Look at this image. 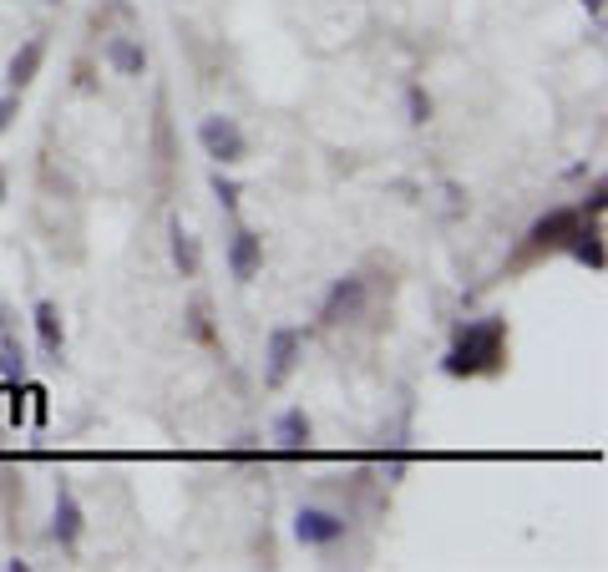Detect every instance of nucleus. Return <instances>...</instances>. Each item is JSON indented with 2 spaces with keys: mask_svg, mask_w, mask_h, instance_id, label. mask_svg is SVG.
<instances>
[{
  "mask_svg": "<svg viewBox=\"0 0 608 572\" xmlns=\"http://www.w3.org/2000/svg\"><path fill=\"white\" fill-rule=\"evenodd\" d=\"M198 147L218 162V168H234V162L249 157V137H244V127H239L234 117H223V112H208V117L198 122Z\"/></svg>",
  "mask_w": 608,
  "mask_h": 572,
  "instance_id": "nucleus-2",
  "label": "nucleus"
},
{
  "mask_svg": "<svg viewBox=\"0 0 608 572\" xmlns=\"http://www.w3.org/2000/svg\"><path fill=\"white\" fill-rule=\"evenodd\" d=\"M168 254H173V269H178L183 279H198V269H203V249H198V238L183 228V218L168 223Z\"/></svg>",
  "mask_w": 608,
  "mask_h": 572,
  "instance_id": "nucleus-11",
  "label": "nucleus"
},
{
  "mask_svg": "<svg viewBox=\"0 0 608 572\" xmlns=\"http://www.w3.org/2000/svg\"><path fill=\"white\" fill-rule=\"evenodd\" d=\"M365 299H370V284H365L360 274L335 279V289H330V294H325V304H320V324H325V330H335V324L360 319V314H365Z\"/></svg>",
  "mask_w": 608,
  "mask_h": 572,
  "instance_id": "nucleus-4",
  "label": "nucleus"
},
{
  "mask_svg": "<svg viewBox=\"0 0 608 572\" xmlns=\"http://www.w3.org/2000/svg\"><path fill=\"white\" fill-rule=\"evenodd\" d=\"M502 350H507V319L487 314V319H467L456 330L451 350L441 355V370L451 380H472V375H487L502 365Z\"/></svg>",
  "mask_w": 608,
  "mask_h": 572,
  "instance_id": "nucleus-1",
  "label": "nucleus"
},
{
  "mask_svg": "<svg viewBox=\"0 0 608 572\" xmlns=\"http://www.w3.org/2000/svg\"><path fill=\"white\" fill-rule=\"evenodd\" d=\"M213 198H218V208H223V213H239L244 188H239L234 178H223V168H218V173H213Z\"/></svg>",
  "mask_w": 608,
  "mask_h": 572,
  "instance_id": "nucleus-17",
  "label": "nucleus"
},
{
  "mask_svg": "<svg viewBox=\"0 0 608 572\" xmlns=\"http://www.w3.org/2000/svg\"><path fill=\"white\" fill-rule=\"evenodd\" d=\"M31 324H36V340H41L46 360H61V355H66V330H61V309H56L51 299H36V309H31Z\"/></svg>",
  "mask_w": 608,
  "mask_h": 572,
  "instance_id": "nucleus-10",
  "label": "nucleus"
},
{
  "mask_svg": "<svg viewBox=\"0 0 608 572\" xmlns=\"http://www.w3.org/2000/svg\"><path fill=\"white\" fill-rule=\"evenodd\" d=\"M0 198H6V173H0Z\"/></svg>",
  "mask_w": 608,
  "mask_h": 572,
  "instance_id": "nucleus-21",
  "label": "nucleus"
},
{
  "mask_svg": "<svg viewBox=\"0 0 608 572\" xmlns=\"http://www.w3.org/2000/svg\"><path fill=\"white\" fill-rule=\"evenodd\" d=\"M16 112H21V97H16V92H6V97H0V132H6V127L16 122Z\"/></svg>",
  "mask_w": 608,
  "mask_h": 572,
  "instance_id": "nucleus-19",
  "label": "nucleus"
},
{
  "mask_svg": "<svg viewBox=\"0 0 608 572\" xmlns=\"http://www.w3.org/2000/svg\"><path fill=\"white\" fill-rule=\"evenodd\" d=\"M563 249H568V254H573L583 269H593V274L603 269V243H598V228H583V223H578V228L568 233V243H563Z\"/></svg>",
  "mask_w": 608,
  "mask_h": 572,
  "instance_id": "nucleus-15",
  "label": "nucleus"
},
{
  "mask_svg": "<svg viewBox=\"0 0 608 572\" xmlns=\"http://www.w3.org/2000/svg\"><path fill=\"white\" fill-rule=\"evenodd\" d=\"M299 355H304V335H299V330H289V324L269 330V345H264V385L279 390V385L294 375Z\"/></svg>",
  "mask_w": 608,
  "mask_h": 572,
  "instance_id": "nucleus-5",
  "label": "nucleus"
},
{
  "mask_svg": "<svg viewBox=\"0 0 608 572\" xmlns=\"http://www.w3.org/2000/svg\"><path fill=\"white\" fill-rule=\"evenodd\" d=\"M87 532V512L82 502H76V492L66 481H56V512H51V537L61 542V552H76V542H82Z\"/></svg>",
  "mask_w": 608,
  "mask_h": 572,
  "instance_id": "nucleus-6",
  "label": "nucleus"
},
{
  "mask_svg": "<svg viewBox=\"0 0 608 572\" xmlns=\"http://www.w3.org/2000/svg\"><path fill=\"white\" fill-rule=\"evenodd\" d=\"M274 441H279V451H304L310 446V416H304V405H289V411L274 416Z\"/></svg>",
  "mask_w": 608,
  "mask_h": 572,
  "instance_id": "nucleus-14",
  "label": "nucleus"
},
{
  "mask_svg": "<svg viewBox=\"0 0 608 572\" xmlns=\"http://www.w3.org/2000/svg\"><path fill=\"white\" fill-rule=\"evenodd\" d=\"M188 330H193V340L213 345V324H208V304H203V299H198V304L188 309Z\"/></svg>",
  "mask_w": 608,
  "mask_h": 572,
  "instance_id": "nucleus-18",
  "label": "nucleus"
},
{
  "mask_svg": "<svg viewBox=\"0 0 608 572\" xmlns=\"http://www.w3.org/2000/svg\"><path fill=\"white\" fill-rule=\"evenodd\" d=\"M102 56H107V66L117 71V76H142L147 71V46L137 41V36H107L102 41Z\"/></svg>",
  "mask_w": 608,
  "mask_h": 572,
  "instance_id": "nucleus-8",
  "label": "nucleus"
},
{
  "mask_svg": "<svg viewBox=\"0 0 608 572\" xmlns=\"http://www.w3.org/2000/svg\"><path fill=\"white\" fill-rule=\"evenodd\" d=\"M41 61H46V41L41 36H31L16 56H11V66H6V81H11V92H26L31 81H36V71H41Z\"/></svg>",
  "mask_w": 608,
  "mask_h": 572,
  "instance_id": "nucleus-13",
  "label": "nucleus"
},
{
  "mask_svg": "<svg viewBox=\"0 0 608 572\" xmlns=\"http://www.w3.org/2000/svg\"><path fill=\"white\" fill-rule=\"evenodd\" d=\"M0 375H6L11 385L26 380V345H21V330H16V319L0 309Z\"/></svg>",
  "mask_w": 608,
  "mask_h": 572,
  "instance_id": "nucleus-9",
  "label": "nucleus"
},
{
  "mask_svg": "<svg viewBox=\"0 0 608 572\" xmlns=\"http://www.w3.org/2000/svg\"><path fill=\"white\" fill-rule=\"evenodd\" d=\"M41 6H61V0H41Z\"/></svg>",
  "mask_w": 608,
  "mask_h": 572,
  "instance_id": "nucleus-22",
  "label": "nucleus"
},
{
  "mask_svg": "<svg viewBox=\"0 0 608 572\" xmlns=\"http://www.w3.org/2000/svg\"><path fill=\"white\" fill-rule=\"evenodd\" d=\"M406 122L411 127H426L431 122V97H426L421 81H411V87H406Z\"/></svg>",
  "mask_w": 608,
  "mask_h": 572,
  "instance_id": "nucleus-16",
  "label": "nucleus"
},
{
  "mask_svg": "<svg viewBox=\"0 0 608 572\" xmlns=\"http://www.w3.org/2000/svg\"><path fill=\"white\" fill-rule=\"evenodd\" d=\"M259 269H264V238L254 228H234V238H228V274L239 284H254Z\"/></svg>",
  "mask_w": 608,
  "mask_h": 572,
  "instance_id": "nucleus-7",
  "label": "nucleus"
},
{
  "mask_svg": "<svg viewBox=\"0 0 608 572\" xmlns=\"http://www.w3.org/2000/svg\"><path fill=\"white\" fill-rule=\"evenodd\" d=\"M578 6H583V11H588V16H593V21H598V16H603V0H578Z\"/></svg>",
  "mask_w": 608,
  "mask_h": 572,
  "instance_id": "nucleus-20",
  "label": "nucleus"
},
{
  "mask_svg": "<svg viewBox=\"0 0 608 572\" xmlns=\"http://www.w3.org/2000/svg\"><path fill=\"white\" fill-rule=\"evenodd\" d=\"M578 228V213L573 208H553L548 218H538V223H532V249H558V243H568V233Z\"/></svg>",
  "mask_w": 608,
  "mask_h": 572,
  "instance_id": "nucleus-12",
  "label": "nucleus"
},
{
  "mask_svg": "<svg viewBox=\"0 0 608 572\" xmlns=\"http://www.w3.org/2000/svg\"><path fill=\"white\" fill-rule=\"evenodd\" d=\"M345 532H350V522H345L340 512H330V507H299V512H294V542H299V547L325 552V547L345 542Z\"/></svg>",
  "mask_w": 608,
  "mask_h": 572,
  "instance_id": "nucleus-3",
  "label": "nucleus"
}]
</instances>
